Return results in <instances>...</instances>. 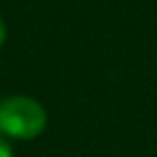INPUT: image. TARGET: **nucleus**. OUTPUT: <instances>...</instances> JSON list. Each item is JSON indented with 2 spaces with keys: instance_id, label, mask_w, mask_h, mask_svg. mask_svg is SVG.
<instances>
[{
  "instance_id": "obj_3",
  "label": "nucleus",
  "mask_w": 157,
  "mask_h": 157,
  "mask_svg": "<svg viewBox=\"0 0 157 157\" xmlns=\"http://www.w3.org/2000/svg\"><path fill=\"white\" fill-rule=\"evenodd\" d=\"M5 39H7V30H5V24H2V20H0V48H2Z\"/></svg>"
},
{
  "instance_id": "obj_2",
  "label": "nucleus",
  "mask_w": 157,
  "mask_h": 157,
  "mask_svg": "<svg viewBox=\"0 0 157 157\" xmlns=\"http://www.w3.org/2000/svg\"><path fill=\"white\" fill-rule=\"evenodd\" d=\"M0 157H13V151H11L9 142H5L2 136H0Z\"/></svg>"
},
{
  "instance_id": "obj_1",
  "label": "nucleus",
  "mask_w": 157,
  "mask_h": 157,
  "mask_svg": "<svg viewBox=\"0 0 157 157\" xmlns=\"http://www.w3.org/2000/svg\"><path fill=\"white\" fill-rule=\"evenodd\" d=\"M48 125L43 105L30 97H9L0 103V133L30 140Z\"/></svg>"
}]
</instances>
